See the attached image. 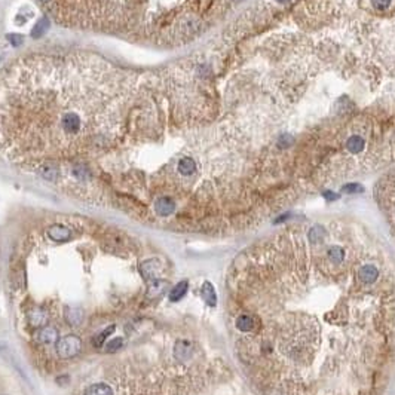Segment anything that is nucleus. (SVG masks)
<instances>
[{
    "label": "nucleus",
    "instance_id": "obj_9",
    "mask_svg": "<svg viewBox=\"0 0 395 395\" xmlns=\"http://www.w3.org/2000/svg\"><path fill=\"white\" fill-rule=\"evenodd\" d=\"M201 297H202V300H204L208 306H211V308H214V306L217 305V293H216L214 285H213L211 282L205 281V282L202 284V287H201Z\"/></svg>",
    "mask_w": 395,
    "mask_h": 395
},
{
    "label": "nucleus",
    "instance_id": "obj_19",
    "mask_svg": "<svg viewBox=\"0 0 395 395\" xmlns=\"http://www.w3.org/2000/svg\"><path fill=\"white\" fill-rule=\"evenodd\" d=\"M343 190L345 192H359L361 190V186H358V184H348V186H345L343 187Z\"/></svg>",
    "mask_w": 395,
    "mask_h": 395
},
{
    "label": "nucleus",
    "instance_id": "obj_10",
    "mask_svg": "<svg viewBox=\"0 0 395 395\" xmlns=\"http://www.w3.org/2000/svg\"><path fill=\"white\" fill-rule=\"evenodd\" d=\"M187 290H189V281H180L177 285H174L170 291V300L171 302H180L184 296L187 294Z\"/></svg>",
    "mask_w": 395,
    "mask_h": 395
},
{
    "label": "nucleus",
    "instance_id": "obj_16",
    "mask_svg": "<svg viewBox=\"0 0 395 395\" xmlns=\"http://www.w3.org/2000/svg\"><path fill=\"white\" fill-rule=\"evenodd\" d=\"M122 343H123L122 337H116V339H113L112 342H109L106 345V351L107 352H116L119 348H122Z\"/></svg>",
    "mask_w": 395,
    "mask_h": 395
},
{
    "label": "nucleus",
    "instance_id": "obj_15",
    "mask_svg": "<svg viewBox=\"0 0 395 395\" xmlns=\"http://www.w3.org/2000/svg\"><path fill=\"white\" fill-rule=\"evenodd\" d=\"M113 332H115V325H110L109 328H106V330H103V332H101L100 335H98V336H95V337L92 339V343H94L95 346H98V348L103 346V345H104V342H106V339H107V337H109V336H110Z\"/></svg>",
    "mask_w": 395,
    "mask_h": 395
},
{
    "label": "nucleus",
    "instance_id": "obj_1",
    "mask_svg": "<svg viewBox=\"0 0 395 395\" xmlns=\"http://www.w3.org/2000/svg\"><path fill=\"white\" fill-rule=\"evenodd\" d=\"M234 351L253 395H388L395 260L367 232L287 227L227 275Z\"/></svg>",
    "mask_w": 395,
    "mask_h": 395
},
{
    "label": "nucleus",
    "instance_id": "obj_8",
    "mask_svg": "<svg viewBox=\"0 0 395 395\" xmlns=\"http://www.w3.org/2000/svg\"><path fill=\"white\" fill-rule=\"evenodd\" d=\"M27 321L31 327H35V328L45 327V324L48 321V314L40 308H35L27 314Z\"/></svg>",
    "mask_w": 395,
    "mask_h": 395
},
{
    "label": "nucleus",
    "instance_id": "obj_6",
    "mask_svg": "<svg viewBox=\"0 0 395 395\" xmlns=\"http://www.w3.org/2000/svg\"><path fill=\"white\" fill-rule=\"evenodd\" d=\"M70 229L67 226H64V224H54L49 227L48 230V237L55 241V242H65V241H69L70 239Z\"/></svg>",
    "mask_w": 395,
    "mask_h": 395
},
{
    "label": "nucleus",
    "instance_id": "obj_12",
    "mask_svg": "<svg viewBox=\"0 0 395 395\" xmlns=\"http://www.w3.org/2000/svg\"><path fill=\"white\" fill-rule=\"evenodd\" d=\"M83 395H113V391L106 383H94L86 388Z\"/></svg>",
    "mask_w": 395,
    "mask_h": 395
},
{
    "label": "nucleus",
    "instance_id": "obj_2",
    "mask_svg": "<svg viewBox=\"0 0 395 395\" xmlns=\"http://www.w3.org/2000/svg\"><path fill=\"white\" fill-rule=\"evenodd\" d=\"M144 78L95 55H30L0 73V153L54 168L109 155L133 125Z\"/></svg>",
    "mask_w": 395,
    "mask_h": 395
},
{
    "label": "nucleus",
    "instance_id": "obj_3",
    "mask_svg": "<svg viewBox=\"0 0 395 395\" xmlns=\"http://www.w3.org/2000/svg\"><path fill=\"white\" fill-rule=\"evenodd\" d=\"M82 351V340L78 336L69 335L64 336L57 343V352L62 359H69L76 356Z\"/></svg>",
    "mask_w": 395,
    "mask_h": 395
},
{
    "label": "nucleus",
    "instance_id": "obj_14",
    "mask_svg": "<svg viewBox=\"0 0 395 395\" xmlns=\"http://www.w3.org/2000/svg\"><path fill=\"white\" fill-rule=\"evenodd\" d=\"M82 318H83V314H82V311H80V309L70 308V309H67V312H65V319H67V321H69L72 325H78V324H80Z\"/></svg>",
    "mask_w": 395,
    "mask_h": 395
},
{
    "label": "nucleus",
    "instance_id": "obj_13",
    "mask_svg": "<svg viewBox=\"0 0 395 395\" xmlns=\"http://www.w3.org/2000/svg\"><path fill=\"white\" fill-rule=\"evenodd\" d=\"M346 149H348L351 153H359L361 150L364 149V140L361 138L359 136H352V137L348 138Z\"/></svg>",
    "mask_w": 395,
    "mask_h": 395
},
{
    "label": "nucleus",
    "instance_id": "obj_4",
    "mask_svg": "<svg viewBox=\"0 0 395 395\" xmlns=\"http://www.w3.org/2000/svg\"><path fill=\"white\" fill-rule=\"evenodd\" d=\"M140 272L144 276L146 281H153L159 278V274L162 272V263L158 258L146 260L140 265Z\"/></svg>",
    "mask_w": 395,
    "mask_h": 395
},
{
    "label": "nucleus",
    "instance_id": "obj_21",
    "mask_svg": "<svg viewBox=\"0 0 395 395\" xmlns=\"http://www.w3.org/2000/svg\"><path fill=\"white\" fill-rule=\"evenodd\" d=\"M276 2H279V3H287V2H290V0H276Z\"/></svg>",
    "mask_w": 395,
    "mask_h": 395
},
{
    "label": "nucleus",
    "instance_id": "obj_18",
    "mask_svg": "<svg viewBox=\"0 0 395 395\" xmlns=\"http://www.w3.org/2000/svg\"><path fill=\"white\" fill-rule=\"evenodd\" d=\"M46 20H42L39 24H38V27L36 28H33V36H40V33H43L45 31V27H46Z\"/></svg>",
    "mask_w": 395,
    "mask_h": 395
},
{
    "label": "nucleus",
    "instance_id": "obj_20",
    "mask_svg": "<svg viewBox=\"0 0 395 395\" xmlns=\"http://www.w3.org/2000/svg\"><path fill=\"white\" fill-rule=\"evenodd\" d=\"M11 40H12V43H14L15 46H18L20 43H22V38H20V36H17V35L11 36Z\"/></svg>",
    "mask_w": 395,
    "mask_h": 395
},
{
    "label": "nucleus",
    "instance_id": "obj_5",
    "mask_svg": "<svg viewBox=\"0 0 395 395\" xmlns=\"http://www.w3.org/2000/svg\"><path fill=\"white\" fill-rule=\"evenodd\" d=\"M58 339V332L55 330L54 327H49V325H45V327H40L39 330L36 332L35 335V340L40 345H48V343H52Z\"/></svg>",
    "mask_w": 395,
    "mask_h": 395
},
{
    "label": "nucleus",
    "instance_id": "obj_17",
    "mask_svg": "<svg viewBox=\"0 0 395 395\" xmlns=\"http://www.w3.org/2000/svg\"><path fill=\"white\" fill-rule=\"evenodd\" d=\"M372 2H373V6L379 11H385L391 5V0H372Z\"/></svg>",
    "mask_w": 395,
    "mask_h": 395
},
{
    "label": "nucleus",
    "instance_id": "obj_11",
    "mask_svg": "<svg viewBox=\"0 0 395 395\" xmlns=\"http://www.w3.org/2000/svg\"><path fill=\"white\" fill-rule=\"evenodd\" d=\"M167 287V281H162V279H153L147 288V297L149 299H156L158 296H160L163 293V288Z\"/></svg>",
    "mask_w": 395,
    "mask_h": 395
},
{
    "label": "nucleus",
    "instance_id": "obj_7",
    "mask_svg": "<svg viewBox=\"0 0 395 395\" xmlns=\"http://www.w3.org/2000/svg\"><path fill=\"white\" fill-rule=\"evenodd\" d=\"M198 170V165L193 158L190 156H183L178 162H177V171L180 176L183 177H190L196 173Z\"/></svg>",
    "mask_w": 395,
    "mask_h": 395
}]
</instances>
